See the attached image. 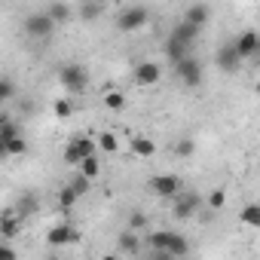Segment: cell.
<instances>
[{
	"label": "cell",
	"mask_w": 260,
	"mask_h": 260,
	"mask_svg": "<svg viewBox=\"0 0 260 260\" xmlns=\"http://www.w3.org/2000/svg\"><path fill=\"white\" fill-rule=\"evenodd\" d=\"M16 95V86L10 83V80H0V104H4V101H10Z\"/></svg>",
	"instance_id": "31"
},
{
	"label": "cell",
	"mask_w": 260,
	"mask_h": 260,
	"mask_svg": "<svg viewBox=\"0 0 260 260\" xmlns=\"http://www.w3.org/2000/svg\"><path fill=\"white\" fill-rule=\"evenodd\" d=\"M181 187H184V181H181L178 175H156V178H150V190H153L156 196H162V199L178 196Z\"/></svg>",
	"instance_id": "7"
},
{
	"label": "cell",
	"mask_w": 260,
	"mask_h": 260,
	"mask_svg": "<svg viewBox=\"0 0 260 260\" xmlns=\"http://www.w3.org/2000/svg\"><path fill=\"white\" fill-rule=\"evenodd\" d=\"M175 74H178V80H181L187 89H199V86H202V64H199V58H193V55L178 58V61H175Z\"/></svg>",
	"instance_id": "2"
},
{
	"label": "cell",
	"mask_w": 260,
	"mask_h": 260,
	"mask_svg": "<svg viewBox=\"0 0 260 260\" xmlns=\"http://www.w3.org/2000/svg\"><path fill=\"white\" fill-rule=\"evenodd\" d=\"M0 159H7V141L0 138Z\"/></svg>",
	"instance_id": "35"
},
{
	"label": "cell",
	"mask_w": 260,
	"mask_h": 260,
	"mask_svg": "<svg viewBox=\"0 0 260 260\" xmlns=\"http://www.w3.org/2000/svg\"><path fill=\"white\" fill-rule=\"evenodd\" d=\"M199 205H202V199H199L196 193H187V196L178 193V202H175V211H172V214H175L178 220H187V217H193V214L199 211Z\"/></svg>",
	"instance_id": "12"
},
{
	"label": "cell",
	"mask_w": 260,
	"mask_h": 260,
	"mask_svg": "<svg viewBox=\"0 0 260 260\" xmlns=\"http://www.w3.org/2000/svg\"><path fill=\"white\" fill-rule=\"evenodd\" d=\"M132 153H138V156H153V153H156V144H153L150 138H144V135H135V138H132Z\"/></svg>",
	"instance_id": "18"
},
{
	"label": "cell",
	"mask_w": 260,
	"mask_h": 260,
	"mask_svg": "<svg viewBox=\"0 0 260 260\" xmlns=\"http://www.w3.org/2000/svg\"><path fill=\"white\" fill-rule=\"evenodd\" d=\"M80 175H86L89 181H95L98 175H101V162H98V156L92 153V156H86L83 162H80Z\"/></svg>",
	"instance_id": "19"
},
{
	"label": "cell",
	"mask_w": 260,
	"mask_h": 260,
	"mask_svg": "<svg viewBox=\"0 0 260 260\" xmlns=\"http://www.w3.org/2000/svg\"><path fill=\"white\" fill-rule=\"evenodd\" d=\"M132 77H135L138 86H156V83L162 80V68H159L156 61H138Z\"/></svg>",
	"instance_id": "8"
},
{
	"label": "cell",
	"mask_w": 260,
	"mask_h": 260,
	"mask_svg": "<svg viewBox=\"0 0 260 260\" xmlns=\"http://www.w3.org/2000/svg\"><path fill=\"white\" fill-rule=\"evenodd\" d=\"M107 4H119V0H107Z\"/></svg>",
	"instance_id": "36"
},
{
	"label": "cell",
	"mask_w": 260,
	"mask_h": 260,
	"mask_svg": "<svg viewBox=\"0 0 260 260\" xmlns=\"http://www.w3.org/2000/svg\"><path fill=\"white\" fill-rule=\"evenodd\" d=\"M119 251H125V254H138L141 251V239H138L135 230H125L119 236Z\"/></svg>",
	"instance_id": "16"
},
{
	"label": "cell",
	"mask_w": 260,
	"mask_h": 260,
	"mask_svg": "<svg viewBox=\"0 0 260 260\" xmlns=\"http://www.w3.org/2000/svg\"><path fill=\"white\" fill-rule=\"evenodd\" d=\"M199 31H202V28H196V25H190V22L175 25V31H172V34H169V40H166V55H169L172 61H178V58L190 55V49H193V43H196Z\"/></svg>",
	"instance_id": "1"
},
{
	"label": "cell",
	"mask_w": 260,
	"mask_h": 260,
	"mask_svg": "<svg viewBox=\"0 0 260 260\" xmlns=\"http://www.w3.org/2000/svg\"><path fill=\"white\" fill-rule=\"evenodd\" d=\"M104 104H107L110 110H122L125 98H122V92H107V95H104Z\"/></svg>",
	"instance_id": "27"
},
{
	"label": "cell",
	"mask_w": 260,
	"mask_h": 260,
	"mask_svg": "<svg viewBox=\"0 0 260 260\" xmlns=\"http://www.w3.org/2000/svg\"><path fill=\"white\" fill-rule=\"evenodd\" d=\"M233 43H236V52L242 55V61H245V58H254V55L260 52V37H257V31H245V34H239Z\"/></svg>",
	"instance_id": "11"
},
{
	"label": "cell",
	"mask_w": 260,
	"mask_h": 260,
	"mask_svg": "<svg viewBox=\"0 0 260 260\" xmlns=\"http://www.w3.org/2000/svg\"><path fill=\"white\" fill-rule=\"evenodd\" d=\"M242 220H245L248 226H260V205H254V202L245 205V208H242Z\"/></svg>",
	"instance_id": "24"
},
{
	"label": "cell",
	"mask_w": 260,
	"mask_h": 260,
	"mask_svg": "<svg viewBox=\"0 0 260 260\" xmlns=\"http://www.w3.org/2000/svg\"><path fill=\"white\" fill-rule=\"evenodd\" d=\"M22 233V217L16 214V208H7L4 214H0V236L4 239H13Z\"/></svg>",
	"instance_id": "13"
},
{
	"label": "cell",
	"mask_w": 260,
	"mask_h": 260,
	"mask_svg": "<svg viewBox=\"0 0 260 260\" xmlns=\"http://www.w3.org/2000/svg\"><path fill=\"white\" fill-rule=\"evenodd\" d=\"M34 211H37V199H34V196H22V199L16 202V214H19V217H31Z\"/></svg>",
	"instance_id": "20"
},
{
	"label": "cell",
	"mask_w": 260,
	"mask_h": 260,
	"mask_svg": "<svg viewBox=\"0 0 260 260\" xmlns=\"http://www.w3.org/2000/svg\"><path fill=\"white\" fill-rule=\"evenodd\" d=\"M13 257H16V248H10V245L0 242V260H13Z\"/></svg>",
	"instance_id": "33"
},
{
	"label": "cell",
	"mask_w": 260,
	"mask_h": 260,
	"mask_svg": "<svg viewBox=\"0 0 260 260\" xmlns=\"http://www.w3.org/2000/svg\"><path fill=\"white\" fill-rule=\"evenodd\" d=\"M83 13H86V19H95V16H98V7H89V4H86Z\"/></svg>",
	"instance_id": "34"
},
{
	"label": "cell",
	"mask_w": 260,
	"mask_h": 260,
	"mask_svg": "<svg viewBox=\"0 0 260 260\" xmlns=\"http://www.w3.org/2000/svg\"><path fill=\"white\" fill-rule=\"evenodd\" d=\"M95 147H98L95 138H89V135H77V138L64 147V162H68V166H80L86 156L95 153Z\"/></svg>",
	"instance_id": "5"
},
{
	"label": "cell",
	"mask_w": 260,
	"mask_h": 260,
	"mask_svg": "<svg viewBox=\"0 0 260 260\" xmlns=\"http://www.w3.org/2000/svg\"><path fill=\"white\" fill-rule=\"evenodd\" d=\"M77 199H80V196L74 193V187H71V184H64V187H61V193H58V205L68 211V208H74V205H77Z\"/></svg>",
	"instance_id": "23"
},
{
	"label": "cell",
	"mask_w": 260,
	"mask_h": 260,
	"mask_svg": "<svg viewBox=\"0 0 260 260\" xmlns=\"http://www.w3.org/2000/svg\"><path fill=\"white\" fill-rule=\"evenodd\" d=\"M208 202H211V208H214V211H217V208H223V202H226V196H223V190H214Z\"/></svg>",
	"instance_id": "32"
},
{
	"label": "cell",
	"mask_w": 260,
	"mask_h": 260,
	"mask_svg": "<svg viewBox=\"0 0 260 260\" xmlns=\"http://www.w3.org/2000/svg\"><path fill=\"white\" fill-rule=\"evenodd\" d=\"M147 19H150V13H147L144 7H128V10H122V13L116 16V28H119L122 34H132V31L144 28Z\"/></svg>",
	"instance_id": "6"
},
{
	"label": "cell",
	"mask_w": 260,
	"mask_h": 260,
	"mask_svg": "<svg viewBox=\"0 0 260 260\" xmlns=\"http://www.w3.org/2000/svg\"><path fill=\"white\" fill-rule=\"evenodd\" d=\"M95 144H98L104 153H116V147H119V141H116V135H113V132H101Z\"/></svg>",
	"instance_id": "21"
},
{
	"label": "cell",
	"mask_w": 260,
	"mask_h": 260,
	"mask_svg": "<svg viewBox=\"0 0 260 260\" xmlns=\"http://www.w3.org/2000/svg\"><path fill=\"white\" fill-rule=\"evenodd\" d=\"M25 150H28V144H25V138H22V135L7 138V156H22Z\"/></svg>",
	"instance_id": "22"
},
{
	"label": "cell",
	"mask_w": 260,
	"mask_h": 260,
	"mask_svg": "<svg viewBox=\"0 0 260 260\" xmlns=\"http://www.w3.org/2000/svg\"><path fill=\"white\" fill-rule=\"evenodd\" d=\"M208 7L205 4H193L187 13H184V22H190V25H196V28H205V22H208Z\"/></svg>",
	"instance_id": "14"
},
{
	"label": "cell",
	"mask_w": 260,
	"mask_h": 260,
	"mask_svg": "<svg viewBox=\"0 0 260 260\" xmlns=\"http://www.w3.org/2000/svg\"><path fill=\"white\" fill-rule=\"evenodd\" d=\"M58 80H61V86H64L71 95H80V92H86V86H89V74L83 71V64H74V61L58 71Z\"/></svg>",
	"instance_id": "3"
},
{
	"label": "cell",
	"mask_w": 260,
	"mask_h": 260,
	"mask_svg": "<svg viewBox=\"0 0 260 260\" xmlns=\"http://www.w3.org/2000/svg\"><path fill=\"white\" fill-rule=\"evenodd\" d=\"M52 110H55V116H61V119H64V116H71V113H74V104H71L68 98H58V101L52 104Z\"/></svg>",
	"instance_id": "28"
},
{
	"label": "cell",
	"mask_w": 260,
	"mask_h": 260,
	"mask_svg": "<svg viewBox=\"0 0 260 260\" xmlns=\"http://www.w3.org/2000/svg\"><path fill=\"white\" fill-rule=\"evenodd\" d=\"M239 64H242V55L236 52V43L230 40V43H223L220 46V52H217V68L223 71V74H236L239 71Z\"/></svg>",
	"instance_id": "10"
},
{
	"label": "cell",
	"mask_w": 260,
	"mask_h": 260,
	"mask_svg": "<svg viewBox=\"0 0 260 260\" xmlns=\"http://www.w3.org/2000/svg\"><path fill=\"white\" fill-rule=\"evenodd\" d=\"M71 187H74V193H77V196H83V193H89V187H92V181H89L86 175H77V178L71 181Z\"/></svg>",
	"instance_id": "29"
},
{
	"label": "cell",
	"mask_w": 260,
	"mask_h": 260,
	"mask_svg": "<svg viewBox=\"0 0 260 260\" xmlns=\"http://www.w3.org/2000/svg\"><path fill=\"white\" fill-rule=\"evenodd\" d=\"M46 13H49V19H52L55 25H58V22H68V16H71V10H68L64 4H52Z\"/></svg>",
	"instance_id": "25"
},
{
	"label": "cell",
	"mask_w": 260,
	"mask_h": 260,
	"mask_svg": "<svg viewBox=\"0 0 260 260\" xmlns=\"http://www.w3.org/2000/svg\"><path fill=\"white\" fill-rule=\"evenodd\" d=\"M46 242H49L52 248H61V245H74V242H80V233H77L71 223H55V226L46 233Z\"/></svg>",
	"instance_id": "9"
},
{
	"label": "cell",
	"mask_w": 260,
	"mask_h": 260,
	"mask_svg": "<svg viewBox=\"0 0 260 260\" xmlns=\"http://www.w3.org/2000/svg\"><path fill=\"white\" fill-rule=\"evenodd\" d=\"M169 236H172V230H159V233H150V248H153V254L156 257H169L166 254V245H169Z\"/></svg>",
	"instance_id": "17"
},
{
	"label": "cell",
	"mask_w": 260,
	"mask_h": 260,
	"mask_svg": "<svg viewBox=\"0 0 260 260\" xmlns=\"http://www.w3.org/2000/svg\"><path fill=\"white\" fill-rule=\"evenodd\" d=\"M187 251H190V242H187L181 233H172V236H169V245H166V254H169V257H184Z\"/></svg>",
	"instance_id": "15"
},
{
	"label": "cell",
	"mask_w": 260,
	"mask_h": 260,
	"mask_svg": "<svg viewBox=\"0 0 260 260\" xmlns=\"http://www.w3.org/2000/svg\"><path fill=\"white\" fill-rule=\"evenodd\" d=\"M52 31H55V22L49 19V13H31L25 19V34L31 40H49Z\"/></svg>",
	"instance_id": "4"
},
{
	"label": "cell",
	"mask_w": 260,
	"mask_h": 260,
	"mask_svg": "<svg viewBox=\"0 0 260 260\" xmlns=\"http://www.w3.org/2000/svg\"><path fill=\"white\" fill-rule=\"evenodd\" d=\"M144 226H147V214H141V211H132V217H128V230L141 233Z\"/></svg>",
	"instance_id": "30"
},
{
	"label": "cell",
	"mask_w": 260,
	"mask_h": 260,
	"mask_svg": "<svg viewBox=\"0 0 260 260\" xmlns=\"http://www.w3.org/2000/svg\"><path fill=\"white\" fill-rule=\"evenodd\" d=\"M193 150H196V141H193V138H181V141L175 144V153H178V156H193Z\"/></svg>",
	"instance_id": "26"
}]
</instances>
